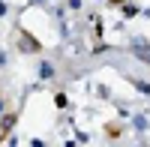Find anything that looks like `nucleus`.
<instances>
[{
    "label": "nucleus",
    "instance_id": "nucleus-1",
    "mask_svg": "<svg viewBox=\"0 0 150 147\" xmlns=\"http://www.w3.org/2000/svg\"><path fill=\"white\" fill-rule=\"evenodd\" d=\"M135 48H138V54H141V57H147V60H150V45H144V42H141V45H135Z\"/></svg>",
    "mask_w": 150,
    "mask_h": 147
},
{
    "label": "nucleus",
    "instance_id": "nucleus-2",
    "mask_svg": "<svg viewBox=\"0 0 150 147\" xmlns=\"http://www.w3.org/2000/svg\"><path fill=\"white\" fill-rule=\"evenodd\" d=\"M39 72H42V75H45V78H51V75H54V69H51V66H48V63H42V69H39Z\"/></svg>",
    "mask_w": 150,
    "mask_h": 147
}]
</instances>
